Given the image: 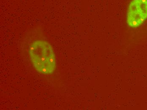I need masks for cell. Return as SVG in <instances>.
Wrapping results in <instances>:
<instances>
[{
	"label": "cell",
	"instance_id": "obj_2",
	"mask_svg": "<svg viewBox=\"0 0 147 110\" xmlns=\"http://www.w3.org/2000/svg\"><path fill=\"white\" fill-rule=\"evenodd\" d=\"M147 19V0H133L127 11L128 25L131 27H138Z\"/></svg>",
	"mask_w": 147,
	"mask_h": 110
},
{
	"label": "cell",
	"instance_id": "obj_1",
	"mask_svg": "<svg viewBox=\"0 0 147 110\" xmlns=\"http://www.w3.org/2000/svg\"><path fill=\"white\" fill-rule=\"evenodd\" d=\"M30 59L37 71L52 73L56 66L55 55L51 45L45 41H37L30 46Z\"/></svg>",
	"mask_w": 147,
	"mask_h": 110
}]
</instances>
